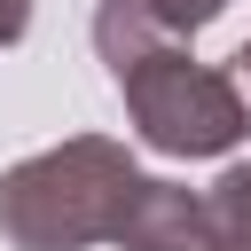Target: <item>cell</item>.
<instances>
[{"instance_id":"1","label":"cell","mask_w":251,"mask_h":251,"mask_svg":"<svg viewBox=\"0 0 251 251\" xmlns=\"http://www.w3.org/2000/svg\"><path fill=\"white\" fill-rule=\"evenodd\" d=\"M141 165L110 133H71L0 173V243L8 251H94L118 235Z\"/></svg>"},{"instance_id":"2","label":"cell","mask_w":251,"mask_h":251,"mask_svg":"<svg viewBox=\"0 0 251 251\" xmlns=\"http://www.w3.org/2000/svg\"><path fill=\"white\" fill-rule=\"evenodd\" d=\"M118 102H126V126L141 149L157 157H227L243 133H251V102L227 71L196 63L188 39H157L141 55H126L110 71Z\"/></svg>"},{"instance_id":"3","label":"cell","mask_w":251,"mask_h":251,"mask_svg":"<svg viewBox=\"0 0 251 251\" xmlns=\"http://www.w3.org/2000/svg\"><path fill=\"white\" fill-rule=\"evenodd\" d=\"M110 243L118 251H220V227H212V212H204L196 188L141 173V188H133V204H126V220H118Z\"/></svg>"},{"instance_id":"4","label":"cell","mask_w":251,"mask_h":251,"mask_svg":"<svg viewBox=\"0 0 251 251\" xmlns=\"http://www.w3.org/2000/svg\"><path fill=\"white\" fill-rule=\"evenodd\" d=\"M204 212L220 227V251H251V165H227L204 188Z\"/></svg>"},{"instance_id":"5","label":"cell","mask_w":251,"mask_h":251,"mask_svg":"<svg viewBox=\"0 0 251 251\" xmlns=\"http://www.w3.org/2000/svg\"><path fill=\"white\" fill-rule=\"evenodd\" d=\"M141 8H149L173 39H196L204 24H220V16H227V0H141Z\"/></svg>"},{"instance_id":"6","label":"cell","mask_w":251,"mask_h":251,"mask_svg":"<svg viewBox=\"0 0 251 251\" xmlns=\"http://www.w3.org/2000/svg\"><path fill=\"white\" fill-rule=\"evenodd\" d=\"M31 31V0H0V47H16Z\"/></svg>"},{"instance_id":"7","label":"cell","mask_w":251,"mask_h":251,"mask_svg":"<svg viewBox=\"0 0 251 251\" xmlns=\"http://www.w3.org/2000/svg\"><path fill=\"white\" fill-rule=\"evenodd\" d=\"M227 78H235V86H243V102H251V39L235 47V71H227Z\"/></svg>"}]
</instances>
